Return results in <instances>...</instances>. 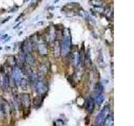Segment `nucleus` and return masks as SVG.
<instances>
[{
	"mask_svg": "<svg viewBox=\"0 0 134 126\" xmlns=\"http://www.w3.org/2000/svg\"><path fill=\"white\" fill-rule=\"evenodd\" d=\"M19 101H20V105L21 107H23L24 108H29L31 105V99H30V96L29 93L26 92H24V93H21L19 96Z\"/></svg>",
	"mask_w": 134,
	"mask_h": 126,
	"instance_id": "4",
	"label": "nucleus"
},
{
	"mask_svg": "<svg viewBox=\"0 0 134 126\" xmlns=\"http://www.w3.org/2000/svg\"><path fill=\"white\" fill-rule=\"evenodd\" d=\"M34 88L40 96L45 95L48 91V83L45 80L39 78Z\"/></svg>",
	"mask_w": 134,
	"mask_h": 126,
	"instance_id": "3",
	"label": "nucleus"
},
{
	"mask_svg": "<svg viewBox=\"0 0 134 126\" xmlns=\"http://www.w3.org/2000/svg\"><path fill=\"white\" fill-rule=\"evenodd\" d=\"M95 102H94V99L92 97H88L86 98V101H85V108L86 109V111L89 113H92L95 109Z\"/></svg>",
	"mask_w": 134,
	"mask_h": 126,
	"instance_id": "6",
	"label": "nucleus"
},
{
	"mask_svg": "<svg viewBox=\"0 0 134 126\" xmlns=\"http://www.w3.org/2000/svg\"><path fill=\"white\" fill-rule=\"evenodd\" d=\"M0 114H1V105H0Z\"/></svg>",
	"mask_w": 134,
	"mask_h": 126,
	"instance_id": "19",
	"label": "nucleus"
},
{
	"mask_svg": "<svg viewBox=\"0 0 134 126\" xmlns=\"http://www.w3.org/2000/svg\"><path fill=\"white\" fill-rule=\"evenodd\" d=\"M95 88H96V92H100V93H102L103 91H104V87L102 85V83H100V82L96 83Z\"/></svg>",
	"mask_w": 134,
	"mask_h": 126,
	"instance_id": "12",
	"label": "nucleus"
},
{
	"mask_svg": "<svg viewBox=\"0 0 134 126\" xmlns=\"http://www.w3.org/2000/svg\"><path fill=\"white\" fill-rule=\"evenodd\" d=\"M25 62L27 63L29 66H32L35 62V59H34L31 53L25 54Z\"/></svg>",
	"mask_w": 134,
	"mask_h": 126,
	"instance_id": "10",
	"label": "nucleus"
},
{
	"mask_svg": "<svg viewBox=\"0 0 134 126\" xmlns=\"http://www.w3.org/2000/svg\"><path fill=\"white\" fill-rule=\"evenodd\" d=\"M23 77V71L21 68L18 66H15L12 72V79L15 82L16 85H19V82L21 81V79Z\"/></svg>",
	"mask_w": 134,
	"mask_h": 126,
	"instance_id": "5",
	"label": "nucleus"
},
{
	"mask_svg": "<svg viewBox=\"0 0 134 126\" xmlns=\"http://www.w3.org/2000/svg\"><path fill=\"white\" fill-rule=\"evenodd\" d=\"M91 3L94 7H102L104 3V1L103 0H91Z\"/></svg>",
	"mask_w": 134,
	"mask_h": 126,
	"instance_id": "11",
	"label": "nucleus"
},
{
	"mask_svg": "<svg viewBox=\"0 0 134 126\" xmlns=\"http://www.w3.org/2000/svg\"><path fill=\"white\" fill-rule=\"evenodd\" d=\"M86 61H87V64H89V65L91 64V56H90L89 51H87L86 56Z\"/></svg>",
	"mask_w": 134,
	"mask_h": 126,
	"instance_id": "13",
	"label": "nucleus"
},
{
	"mask_svg": "<svg viewBox=\"0 0 134 126\" xmlns=\"http://www.w3.org/2000/svg\"><path fill=\"white\" fill-rule=\"evenodd\" d=\"M94 8H95V10L99 12V13H103L104 12V8H102V7H94Z\"/></svg>",
	"mask_w": 134,
	"mask_h": 126,
	"instance_id": "14",
	"label": "nucleus"
},
{
	"mask_svg": "<svg viewBox=\"0 0 134 126\" xmlns=\"http://www.w3.org/2000/svg\"><path fill=\"white\" fill-rule=\"evenodd\" d=\"M26 1H27V2H28V1H29V0H26Z\"/></svg>",
	"mask_w": 134,
	"mask_h": 126,
	"instance_id": "21",
	"label": "nucleus"
},
{
	"mask_svg": "<svg viewBox=\"0 0 134 126\" xmlns=\"http://www.w3.org/2000/svg\"><path fill=\"white\" fill-rule=\"evenodd\" d=\"M10 19H11V17H8V18H7L6 19H4V20L3 21L2 23H3H3H5V22H7V21H8V20H9Z\"/></svg>",
	"mask_w": 134,
	"mask_h": 126,
	"instance_id": "16",
	"label": "nucleus"
},
{
	"mask_svg": "<svg viewBox=\"0 0 134 126\" xmlns=\"http://www.w3.org/2000/svg\"><path fill=\"white\" fill-rule=\"evenodd\" d=\"M110 114V106L107 104L106 106L102 108V110L100 111L96 117L95 119V126H102L104 124V122L106 120L107 117Z\"/></svg>",
	"mask_w": 134,
	"mask_h": 126,
	"instance_id": "2",
	"label": "nucleus"
},
{
	"mask_svg": "<svg viewBox=\"0 0 134 126\" xmlns=\"http://www.w3.org/2000/svg\"><path fill=\"white\" fill-rule=\"evenodd\" d=\"M59 1V0H55V1H54V3H57Z\"/></svg>",
	"mask_w": 134,
	"mask_h": 126,
	"instance_id": "20",
	"label": "nucleus"
},
{
	"mask_svg": "<svg viewBox=\"0 0 134 126\" xmlns=\"http://www.w3.org/2000/svg\"><path fill=\"white\" fill-rule=\"evenodd\" d=\"M92 98L94 99L95 104L98 105V106L102 104V103L104 102V98H105L102 93H100V92H95L94 96L92 97Z\"/></svg>",
	"mask_w": 134,
	"mask_h": 126,
	"instance_id": "8",
	"label": "nucleus"
},
{
	"mask_svg": "<svg viewBox=\"0 0 134 126\" xmlns=\"http://www.w3.org/2000/svg\"><path fill=\"white\" fill-rule=\"evenodd\" d=\"M9 81H10V77L8 75V73H3V77H2V88L6 91L9 87Z\"/></svg>",
	"mask_w": 134,
	"mask_h": 126,
	"instance_id": "7",
	"label": "nucleus"
},
{
	"mask_svg": "<svg viewBox=\"0 0 134 126\" xmlns=\"http://www.w3.org/2000/svg\"><path fill=\"white\" fill-rule=\"evenodd\" d=\"M22 34H23V32H22V31H20V32L19 33V35H22Z\"/></svg>",
	"mask_w": 134,
	"mask_h": 126,
	"instance_id": "18",
	"label": "nucleus"
},
{
	"mask_svg": "<svg viewBox=\"0 0 134 126\" xmlns=\"http://www.w3.org/2000/svg\"><path fill=\"white\" fill-rule=\"evenodd\" d=\"M105 126H114V118H113L112 114H109L106 120L104 122Z\"/></svg>",
	"mask_w": 134,
	"mask_h": 126,
	"instance_id": "9",
	"label": "nucleus"
},
{
	"mask_svg": "<svg viewBox=\"0 0 134 126\" xmlns=\"http://www.w3.org/2000/svg\"><path fill=\"white\" fill-rule=\"evenodd\" d=\"M24 15V13H23V14H21V15H19V16L18 17V19H16V21H19V19H20L21 18H22V17H23Z\"/></svg>",
	"mask_w": 134,
	"mask_h": 126,
	"instance_id": "15",
	"label": "nucleus"
},
{
	"mask_svg": "<svg viewBox=\"0 0 134 126\" xmlns=\"http://www.w3.org/2000/svg\"><path fill=\"white\" fill-rule=\"evenodd\" d=\"M10 38H11V37H8V39H7V40H6L5 41H4V42H7V41H8V40H10Z\"/></svg>",
	"mask_w": 134,
	"mask_h": 126,
	"instance_id": "17",
	"label": "nucleus"
},
{
	"mask_svg": "<svg viewBox=\"0 0 134 126\" xmlns=\"http://www.w3.org/2000/svg\"><path fill=\"white\" fill-rule=\"evenodd\" d=\"M71 48V36L70 33H65L62 36L60 46V51L62 56H67L70 52Z\"/></svg>",
	"mask_w": 134,
	"mask_h": 126,
	"instance_id": "1",
	"label": "nucleus"
}]
</instances>
